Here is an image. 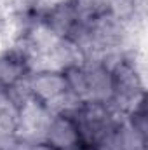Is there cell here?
I'll use <instances>...</instances> for the list:
<instances>
[{
    "label": "cell",
    "mask_w": 148,
    "mask_h": 150,
    "mask_svg": "<svg viewBox=\"0 0 148 150\" xmlns=\"http://www.w3.org/2000/svg\"><path fill=\"white\" fill-rule=\"evenodd\" d=\"M42 143L49 150H84L82 133L72 110H58L49 117Z\"/></svg>",
    "instance_id": "obj_1"
},
{
    "label": "cell",
    "mask_w": 148,
    "mask_h": 150,
    "mask_svg": "<svg viewBox=\"0 0 148 150\" xmlns=\"http://www.w3.org/2000/svg\"><path fill=\"white\" fill-rule=\"evenodd\" d=\"M131 2H136V0H131Z\"/></svg>",
    "instance_id": "obj_4"
},
{
    "label": "cell",
    "mask_w": 148,
    "mask_h": 150,
    "mask_svg": "<svg viewBox=\"0 0 148 150\" xmlns=\"http://www.w3.org/2000/svg\"><path fill=\"white\" fill-rule=\"evenodd\" d=\"M26 91L30 94V100L47 110H51V105L70 96L63 70H40L28 75Z\"/></svg>",
    "instance_id": "obj_2"
},
{
    "label": "cell",
    "mask_w": 148,
    "mask_h": 150,
    "mask_svg": "<svg viewBox=\"0 0 148 150\" xmlns=\"http://www.w3.org/2000/svg\"><path fill=\"white\" fill-rule=\"evenodd\" d=\"M87 70V82H89V100L110 105L115 100V84H113V75L108 65L103 61H96L89 67Z\"/></svg>",
    "instance_id": "obj_3"
}]
</instances>
